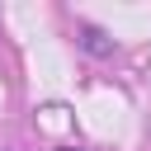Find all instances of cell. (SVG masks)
<instances>
[{
    "instance_id": "1",
    "label": "cell",
    "mask_w": 151,
    "mask_h": 151,
    "mask_svg": "<svg viewBox=\"0 0 151 151\" xmlns=\"http://www.w3.org/2000/svg\"><path fill=\"white\" fill-rule=\"evenodd\" d=\"M80 47H85V52H94V57H109V52H113V42H104V33H99V28H80Z\"/></svg>"
}]
</instances>
